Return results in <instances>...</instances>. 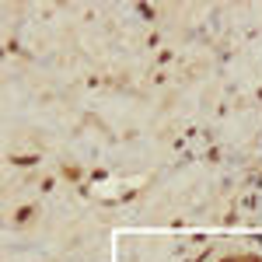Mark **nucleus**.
Listing matches in <instances>:
<instances>
[{
    "label": "nucleus",
    "instance_id": "obj_1",
    "mask_svg": "<svg viewBox=\"0 0 262 262\" xmlns=\"http://www.w3.org/2000/svg\"><path fill=\"white\" fill-rule=\"evenodd\" d=\"M248 262H255V259H248Z\"/></svg>",
    "mask_w": 262,
    "mask_h": 262
}]
</instances>
